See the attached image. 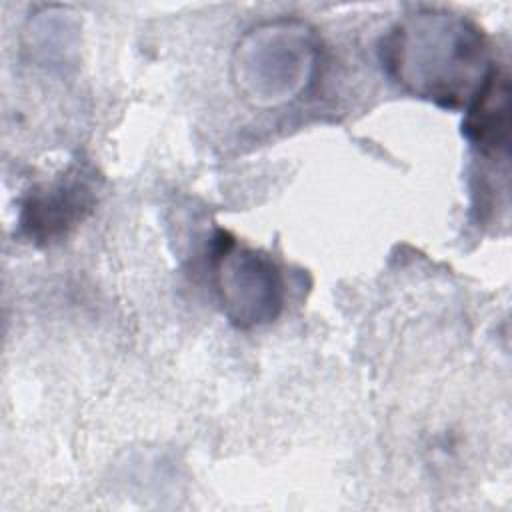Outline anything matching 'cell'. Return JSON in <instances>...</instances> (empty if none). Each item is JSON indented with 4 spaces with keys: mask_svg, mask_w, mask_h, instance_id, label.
I'll use <instances>...</instances> for the list:
<instances>
[{
    "mask_svg": "<svg viewBox=\"0 0 512 512\" xmlns=\"http://www.w3.org/2000/svg\"><path fill=\"white\" fill-rule=\"evenodd\" d=\"M510 80L498 64L464 110L462 134L486 158H506L510 140Z\"/></svg>",
    "mask_w": 512,
    "mask_h": 512,
    "instance_id": "cell-5",
    "label": "cell"
},
{
    "mask_svg": "<svg viewBox=\"0 0 512 512\" xmlns=\"http://www.w3.org/2000/svg\"><path fill=\"white\" fill-rule=\"evenodd\" d=\"M94 204V192L82 170H70L58 180L30 192L22 204L20 228L36 242H50L80 222Z\"/></svg>",
    "mask_w": 512,
    "mask_h": 512,
    "instance_id": "cell-4",
    "label": "cell"
},
{
    "mask_svg": "<svg viewBox=\"0 0 512 512\" xmlns=\"http://www.w3.org/2000/svg\"><path fill=\"white\" fill-rule=\"evenodd\" d=\"M388 76L412 96L448 110H466L496 62L482 28L444 8H420L382 40Z\"/></svg>",
    "mask_w": 512,
    "mask_h": 512,
    "instance_id": "cell-1",
    "label": "cell"
},
{
    "mask_svg": "<svg viewBox=\"0 0 512 512\" xmlns=\"http://www.w3.org/2000/svg\"><path fill=\"white\" fill-rule=\"evenodd\" d=\"M318 44L308 24L292 18L264 22L238 42L234 82L254 104H280L312 80Z\"/></svg>",
    "mask_w": 512,
    "mask_h": 512,
    "instance_id": "cell-2",
    "label": "cell"
},
{
    "mask_svg": "<svg viewBox=\"0 0 512 512\" xmlns=\"http://www.w3.org/2000/svg\"><path fill=\"white\" fill-rule=\"evenodd\" d=\"M214 278L222 310L238 328L268 324L284 306V278L278 264L222 230L214 238Z\"/></svg>",
    "mask_w": 512,
    "mask_h": 512,
    "instance_id": "cell-3",
    "label": "cell"
}]
</instances>
